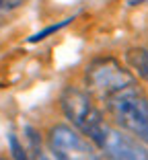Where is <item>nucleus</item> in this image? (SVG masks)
Masks as SVG:
<instances>
[{
    "instance_id": "nucleus-1",
    "label": "nucleus",
    "mask_w": 148,
    "mask_h": 160,
    "mask_svg": "<svg viewBox=\"0 0 148 160\" xmlns=\"http://www.w3.org/2000/svg\"><path fill=\"white\" fill-rule=\"evenodd\" d=\"M105 103L109 115L124 132L132 133L140 142H148V99L136 82L109 94Z\"/></svg>"
},
{
    "instance_id": "nucleus-2",
    "label": "nucleus",
    "mask_w": 148,
    "mask_h": 160,
    "mask_svg": "<svg viewBox=\"0 0 148 160\" xmlns=\"http://www.w3.org/2000/svg\"><path fill=\"white\" fill-rule=\"evenodd\" d=\"M91 140L111 160H148V150L142 146L138 138L128 136L125 132L107 125L105 121L93 132Z\"/></svg>"
},
{
    "instance_id": "nucleus-3",
    "label": "nucleus",
    "mask_w": 148,
    "mask_h": 160,
    "mask_svg": "<svg viewBox=\"0 0 148 160\" xmlns=\"http://www.w3.org/2000/svg\"><path fill=\"white\" fill-rule=\"evenodd\" d=\"M86 84L93 92L107 99L128 84H134V76L113 58H99L86 68Z\"/></svg>"
},
{
    "instance_id": "nucleus-4",
    "label": "nucleus",
    "mask_w": 148,
    "mask_h": 160,
    "mask_svg": "<svg viewBox=\"0 0 148 160\" xmlns=\"http://www.w3.org/2000/svg\"><path fill=\"white\" fill-rule=\"evenodd\" d=\"M62 109H64V115L72 121V125L78 127L89 138L103 123V115L99 113V109L95 107L93 99L84 90L68 88L62 94Z\"/></svg>"
},
{
    "instance_id": "nucleus-5",
    "label": "nucleus",
    "mask_w": 148,
    "mask_h": 160,
    "mask_svg": "<svg viewBox=\"0 0 148 160\" xmlns=\"http://www.w3.org/2000/svg\"><path fill=\"white\" fill-rule=\"evenodd\" d=\"M49 148L56 160H99L95 148L76 129L56 125L49 132Z\"/></svg>"
},
{
    "instance_id": "nucleus-6",
    "label": "nucleus",
    "mask_w": 148,
    "mask_h": 160,
    "mask_svg": "<svg viewBox=\"0 0 148 160\" xmlns=\"http://www.w3.org/2000/svg\"><path fill=\"white\" fill-rule=\"evenodd\" d=\"M125 60L132 66V70L140 76V78L148 80V49L144 47H132L125 53Z\"/></svg>"
},
{
    "instance_id": "nucleus-7",
    "label": "nucleus",
    "mask_w": 148,
    "mask_h": 160,
    "mask_svg": "<svg viewBox=\"0 0 148 160\" xmlns=\"http://www.w3.org/2000/svg\"><path fill=\"white\" fill-rule=\"evenodd\" d=\"M72 21H74V17H68V19L60 21V23H56V25H49V27H45V29H43V31H39V33L31 35V37H29V43H37V41H43V39H45V37H49V35L58 33L60 29L68 27V25H70Z\"/></svg>"
},
{
    "instance_id": "nucleus-8",
    "label": "nucleus",
    "mask_w": 148,
    "mask_h": 160,
    "mask_svg": "<svg viewBox=\"0 0 148 160\" xmlns=\"http://www.w3.org/2000/svg\"><path fill=\"white\" fill-rule=\"evenodd\" d=\"M8 144H10V152H13V158L14 160H29L25 148L21 146V142L17 140V136H8Z\"/></svg>"
},
{
    "instance_id": "nucleus-9",
    "label": "nucleus",
    "mask_w": 148,
    "mask_h": 160,
    "mask_svg": "<svg viewBox=\"0 0 148 160\" xmlns=\"http://www.w3.org/2000/svg\"><path fill=\"white\" fill-rule=\"evenodd\" d=\"M27 133H29V142H31V148H33V158H29V160H49L48 156L41 152V148H39V144H37V133L29 127L27 129Z\"/></svg>"
},
{
    "instance_id": "nucleus-10",
    "label": "nucleus",
    "mask_w": 148,
    "mask_h": 160,
    "mask_svg": "<svg viewBox=\"0 0 148 160\" xmlns=\"http://www.w3.org/2000/svg\"><path fill=\"white\" fill-rule=\"evenodd\" d=\"M23 0H0V12L2 10H8V8H14V6H19Z\"/></svg>"
},
{
    "instance_id": "nucleus-11",
    "label": "nucleus",
    "mask_w": 148,
    "mask_h": 160,
    "mask_svg": "<svg viewBox=\"0 0 148 160\" xmlns=\"http://www.w3.org/2000/svg\"><path fill=\"white\" fill-rule=\"evenodd\" d=\"M138 2H142V0H130V4H138Z\"/></svg>"
},
{
    "instance_id": "nucleus-12",
    "label": "nucleus",
    "mask_w": 148,
    "mask_h": 160,
    "mask_svg": "<svg viewBox=\"0 0 148 160\" xmlns=\"http://www.w3.org/2000/svg\"><path fill=\"white\" fill-rule=\"evenodd\" d=\"M0 160H4V158H0Z\"/></svg>"
}]
</instances>
